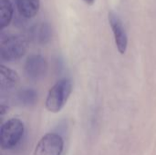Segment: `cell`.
<instances>
[{
	"label": "cell",
	"instance_id": "1",
	"mask_svg": "<svg viewBox=\"0 0 156 155\" xmlns=\"http://www.w3.org/2000/svg\"><path fill=\"white\" fill-rule=\"evenodd\" d=\"M72 92V83L68 79L58 80L48 91L46 99V109L52 113L59 112L66 105Z\"/></svg>",
	"mask_w": 156,
	"mask_h": 155
},
{
	"label": "cell",
	"instance_id": "2",
	"mask_svg": "<svg viewBox=\"0 0 156 155\" xmlns=\"http://www.w3.org/2000/svg\"><path fill=\"white\" fill-rule=\"evenodd\" d=\"M27 48V40L23 36H6L1 38L0 54L4 61H15L21 58Z\"/></svg>",
	"mask_w": 156,
	"mask_h": 155
},
{
	"label": "cell",
	"instance_id": "3",
	"mask_svg": "<svg viewBox=\"0 0 156 155\" xmlns=\"http://www.w3.org/2000/svg\"><path fill=\"white\" fill-rule=\"evenodd\" d=\"M24 124L16 118L5 122L0 129V146L3 150H10L16 147L24 134Z\"/></svg>",
	"mask_w": 156,
	"mask_h": 155
},
{
	"label": "cell",
	"instance_id": "4",
	"mask_svg": "<svg viewBox=\"0 0 156 155\" xmlns=\"http://www.w3.org/2000/svg\"><path fill=\"white\" fill-rule=\"evenodd\" d=\"M64 148V142L57 133H48L37 143L34 155H61Z\"/></svg>",
	"mask_w": 156,
	"mask_h": 155
},
{
	"label": "cell",
	"instance_id": "5",
	"mask_svg": "<svg viewBox=\"0 0 156 155\" xmlns=\"http://www.w3.org/2000/svg\"><path fill=\"white\" fill-rule=\"evenodd\" d=\"M48 71V63L41 55L29 56L24 66V73L27 79L38 81L42 79Z\"/></svg>",
	"mask_w": 156,
	"mask_h": 155
},
{
	"label": "cell",
	"instance_id": "6",
	"mask_svg": "<svg viewBox=\"0 0 156 155\" xmlns=\"http://www.w3.org/2000/svg\"><path fill=\"white\" fill-rule=\"evenodd\" d=\"M108 18L112 30L113 32V37L117 49L121 54H124L128 47V37L122 21L114 11H109Z\"/></svg>",
	"mask_w": 156,
	"mask_h": 155
},
{
	"label": "cell",
	"instance_id": "7",
	"mask_svg": "<svg viewBox=\"0 0 156 155\" xmlns=\"http://www.w3.org/2000/svg\"><path fill=\"white\" fill-rule=\"evenodd\" d=\"M30 39L40 45H45L49 42L52 36V29L50 25L47 22H40L32 26L28 31Z\"/></svg>",
	"mask_w": 156,
	"mask_h": 155
},
{
	"label": "cell",
	"instance_id": "8",
	"mask_svg": "<svg viewBox=\"0 0 156 155\" xmlns=\"http://www.w3.org/2000/svg\"><path fill=\"white\" fill-rule=\"evenodd\" d=\"M19 83V77L17 73L11 69L2 65L0 71V88L2 91L11 90Z\"/></svg>",
	"mask_w": 156,
	"mask_h": 155
},
{
	"label": "cell",
	"instance_id": "9",
	"mask_svg": "<svg viewBox=\"0 0 156 155\" xmlns=\"http://www.w3.org/2000/svg\"><path fill=\"white\" fill-rule=\"evenodd\" d=\"M19 13L27 18L35 16L40 6V0H16Z\"/></svg>",
	"mask_w": 156,
	"mask_h": 155
},
{
	"label": "cell",
	"instance_id": "10",
	"mask_svg": "<svg viewBox=\"0 0 156 155\" xmlns=\"http://www.w3.org/2000/svg\"><path fill=\"white\" fill-rule=\"evenodd\" d=\"M13 5L10 0H0V28L6 27L13 17Z\"/></svg>",
	"mask_w": 156,
	"mask_h": 155
},
{
	"label": "cell",
	"instance_id": "11",
	"mask_svg": "<svg viewBox=\"0 0 156 155\" xmlns=\"http://www.w3.org/2000/svg\"><path fill=\"white\" fill-rule=\"evenodd\" d=\"M16 97L18 102L24 106H32L37 101V92L33 89H23Z\"/></svg>",
	"mask_w": 156,
	"mask_h": 155
},
{
	"label": "cell",
	"instance_id": "12",
	"mask_svg": "<svg viewBox=\"0 0 156 155\" xmlns=\"http://www.w3.org/2000/svg\"><path fill=\"white\" fill-rule=\"evenodd\" d=\"M6 110H7V107H5L4 104H2V105H1V111H0V113H1V115H2V116H4V115H5V113Z\"/></svg>",
	"mask_w": 156,
	"mask_h": 155
},
{
	"label": "cell",
	"instance_id": "13",
	"mask_svg": "<svg viewBox=\"0 0 156 155\" xmlns=\"http://www.w3.org/2000/svg\"><path fill=\"white\" fill-rule=\"evenodd\" d=\"M83 1H84L85 3H87L88 5H92V4L94 3L95 0H83Z\"/></svg>",
	"mask_w": 156,
	"mask_h": 155
}]
</instances>
